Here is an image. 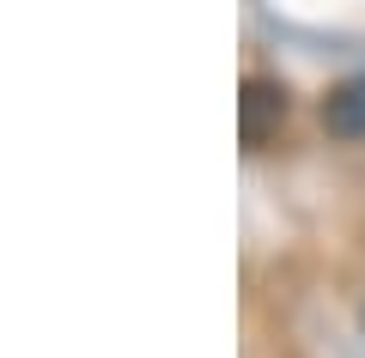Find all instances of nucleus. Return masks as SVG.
<instances>
[{"label":"nucleus","instance_id":"1","mask_svg":"<svg viewBox=\"0 0 365 358\" xmlns=\"http://www.w3.org/2000/svg\"><path fill=\"white\" fill-rule=\"evenodd\" d=\"M323 115H329V134H341V140H365V73L329 91V110Z\"/></svg>","mask_w":365,"mask_h":358}]
</instances>
